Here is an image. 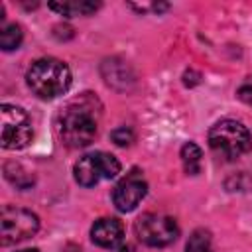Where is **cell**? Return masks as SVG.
Instances as JSON below:
<instances>
[{"mask_svg":"<svg viewBox=\"0 0 252 252\" xmlns=\"http://www.w3.org/2000/svg\"><path fill=\"white\" fill-rule=\"evenodd\" d=\"M181 163H183V169L185 173L189 175H197L201 171V158H203V152L197 144L193 142H187L181 146Z\"/></svg>","mask_w":252,"mask_h":252,"instance_id":"8fae6325","label":"cell"},{"mask_svg":"<svg viewBox=\"0 0 252 252\" xmlns=\"http://www.w3.org/2000/svg\"><path fill=\"white\" fill-rule=\"evenodd\" d=\"M98 2H87V0H67V2H49V8L55 10L61 16L73 18V16H89L98 10Z\"/></svg>","mask_w":252,"mask_h":252,"instance_id":"30bf717a","label":"cell"},{"mask_svg":"<svg viewBox=\"0 0 252 252\" xmlns=\"http://www.w3.org/2000/svg\"><path fill=\"white\" fill-rule=\"evenodd\" d=\"M134 232L140 242L154 246V248H161V246L175 242V238L179 236V226L171 217L158 215V213H146L136 219Z\"/></svg>","mask_w":252,"mask_h":252,"instance_id":"277c9868","label":"cell"},{"mask_svg":"<svg viewBox=\"0 0 252 252\" xmlns=\"http://www.w3.org/2000/svg\"><path fill=\"white\" fill-rule=\"evenodd\" d=\"M26 81L39 98L49 100L67 93L71 87V71L63 61L55 57H43L32 63L26 73Z\"/></svg>","mask_w":252,"mask_h":252,"instance_id":"6da1fadb","label":"cell"},{"mask_svg":"<svg viewBox=\"0 0 252 252\" xmlns=\"http://www.w3.org/2000/svg\"><path fill=\"white\" fill-rule=\"evenodd\" d=\"M146 193H148V183H146L142 171L132 169L116 183V187L112 191V201L120 213H130L140 205V201L146 197Z\"/></svg>","mask_w":252,"mask_h":252,"instance_id":"ba28073f","label":"cell"},{"mask_svg":"<svg viewBox=\"0 0 252 252\" xmlns=\"http://www.w3.org/2000/svg\"><path fill=\"white\" fill-rule=\"evenodd\" d=\"M59 136L69 148H85L96 136V120L91 108L81 104L67 106L59 116Z\"/></svg>","mask_w":252,"mask_h":252,"instance_id":"3957f363","label":"cell"},{"mask_svg":"<svg viewBox=\"0 0 252 252\" xmlns=\"http://www.w3.org/2000/svg\"><path fill=\"white\" fill-rule=\"evenodd\" d=\"M238 98H240L242 102H246V104L252 106V75L246 77L244 83L240 85V89H238Z\"/></svg>","mask_w":252,"mask_h":252,"instance_id":"9a60e30c","label":"cell"},{"mask_svg":"<svg viewBox=\"0 0 252 252\" xmlns=\"http://www.w3.org/2000/svg\"><path fill=\"white\" fill-rule=\"evenodd\" d=\"M20 252H39L37 248H26V250H20Z\"/></svg>","mask_w":252,"mask_h":252,"instance_id":"e0dca14e","label":"cell"},{"mask_svg":"<svg viewBox=\"0 0 252 252\" xmlns=\"http://www.w3.org/2000/svg\"><path fill=\"white\" fill-rule=\"evenodd\" d=\"M110 138H112V142L116 144V146H130L132 142H134V132L128 128V126H120V128H116V130H112V134H110Z\"/></svg>","mask_w":252,"mask_h":252,"instance_id":"5bb4252c","label":"cell"},{"mask_svg":"<svg viewBox=\"0 0 252 252\" xmlns=\"http://www.w3.org/2000/svg\"><path fill=\"white\" fill-rule=\"evenodd\" d=\"M185 252H213V242H211V234L203 228H197L187 244H185Z\"/></svg>","mask_w":252,"mask_h":252,"instance_id":"4fadbf2b","label":"cell"},{"mask_svg":"<svg viewBox=\"0 0 252 252\" xmlns=\"http://www.w3.org/2000/svg\"><path fill=\"white\" fill-rule=\"evenodd\" d=\"M209 146L217 156L232 161L252 150V134L242 122L224 118L209 130Z\"/></svg>","mask_w":252,"mask_h":252,"instance_id":"7a4b0ae2","label":"cell"},{"mask_svg":"<svg viewBox=\"0 0 252 252\" xmlns=\"http://www.w3.org/2000/svg\"><path fill=\"white\" fill-rule=\"evenodd\" d=\"M0 120H2L0 144L4 150H20L32 142V136H33L32 122L20 106L4 102L0 108Z\"/></svg>","mask_w":252,"mask_h":252,"instance_id":"52a82bcc","label":"cell"},{"mask_svg":"<svg viewBox=\"0 0 252 252\" xmlns=\"http://www.w3.org/2000/svg\"><path fill=\"white\" fill-rule=\"evenodd\" d=\"M75 179L83 187H93L100 179H112L120 173V161L106 152H93L83 158L73 167Z\"/></svg>","mask_w":252,"mask_h":252,"instance_id":"8992f818","label":"cell"},{"mask_svg":"<svg viewBox=\"0 0 252 252\" xmlns=\"http://www.w3.org/2000/svg\"><path fill=\"white\" fill-rule=\"evenodd\" d=\"M22 37H24L22 28H20L18 24H8V26H4L2 32H0V47H2L4 51L18 49L20 43H22Z\"/></svg>","mask_w":252,"mask_h":252,"instance_id":"7c38bea8","label":"cell"},{"mask_svg":"<svg viewBox=\"0 0 252 252\" xmlns=\"http://www.w3.org/2000/svg\"><path fill=\"white\" fill-rule=\"evenodd\" d=\"M39 228V219L28 209L4 207L0 213V244L10 246L33 236Z\"/></svg>","mask_w":252,"mask_h":252,"instance_id":"5b68a950","label":"cell"},{"mask_svg":"<svg viewBox=\"0 0 252 252\" xmlns=\"http://www.w3.org/2000/svg\"><path fill=\"white\" fill-rule=\"evenodd\" d=\"M116 252H134V248H132L130 244H120V246L116 248Z\"/></svg>","mask_w":252,"mask_h":252,"instance_id":"2e32d148","label":"cell"},{"mask_svg":"<svg viewBox=\"0 0 252 252\" xmlns=\"http://www.w3.org/2000/svg\"><path fill=\"white\" fill-rule=\"evenodd\" d=\"M91 238L100 248H118L124 240V226L118 219H98L91 228Z\"/></svg>","mask_w":252,"mask_h":252,"instance_id":"9c48e42d","label":"cell"}]
</instances>
